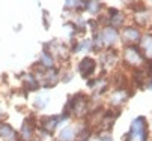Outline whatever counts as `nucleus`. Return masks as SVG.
<instances>
[{"instance_id": "obj_1", "label": "nucleus", "mask_w": 152, "mask_h": 141, "mask_svg": "<svg viewBox=\"0 0 152 141\" xmlns=\"http://www.w3.org/2000/svg\"><path fill=\"white\" fill-rule=\"evenodd\" d=\"M125 140L126 141H148V125L143 117H137L133 122L131 129L126 134Z\"/></svg>"}, {"instance_id": "obj_2", "label": "nucleus", "mask_w": 152, "mask_h": 141, "mask_svg": "<svg viewBox=\"0 0 152 141\" xmlns=\"http://www.w3.org/2000/svg\"><path fill=\"white\" fill-rule=\"evenodd\" d=\"M78 71L83 77H88V75H92L94 71H95V60L94 59H83L81 62L78 63Z\"/></svg>"}, {"instance_id": "obj_3", "label": "nucleus", "mask_w": 152, "mask_h": 141, "mask_svg": "<svg viewBox=\"0 0 152 141\" xmlns=\"http://www.w3.org/2000/svg\"><path fill=\"white\" fill-rule=\"evenodd\" d=\"M125 59H126V62L137 65L143 57H142V54H140L139 48H137V47H134V45H131V47H128V48L125 50Z\"/></svg>"}, {"instance_id": "obj_4", "label": "nucleus", "mask_w": 152, "mask_h": 141, "mask_svg": "<svg viewBox=\"0 0 152 141\" xmlns=\"http://www.w3.org/2000/svg\"><path fill=\"white\" fill-rule=\"evenodd\" d=\"M59 119H60V117H48V119H44V120L41 122L42 129H44L45 132H51V131L56 128V125L60 122Z\"/></svg>"}, {"instance_id": "obj_5", "label": "nucleus", "mask_w": 152, "mask_h": 141, "mask_svg": "<svg viewBox=\"0 0 152 141\" xmlns=\"http://www.w3.org/2000/svg\"><path fill=\"white\" fill-rule=\"evenodd\" d=\"M139 38H140V33L137 29H133V27H126L125 32H124V39H126V41L129 42H136L139 41Z\"/></svg>"}, {"instance_id": "obj_6", "label": "nucleus", "mask_w": 152, "mask_h": 141, "mask_svg": "<svg viewBox=\"0 0 152 141\" xmlns=\"http://www.w3.org/2000/svg\"><path fill=\"white\" fill-rule=\"evenodd\" d=\"M0 137L2 138H5V140H9V138H15V132H14V129L9 126V125H6V123H0Z\"/></svg>"}, {"instance_id": "obj_7", "label": "nucleus", "mask_w": 152, "mask_h": 141, "mask_svg": "<svg viewBox=\"0 0 152 141\" xmlns=\"http://www.w3.org/2000/svg\"><path fill=\"white\" fill-rule=\"evenodd\" d=\"M74 138V132L71 128H66V129H63L62 134H60V140L62 141H71Z\"/></svg>"}, {"instance_id": "obj_8", "label": "nucleus", "mask_w": 152, "mask_h": 141, "mask_svg": "<svg viewBox=\"0 0 152 141\" xmlns=\"http://www.w3.org/2000/svg\"><path fill=\"white\" fill-rule=\"evenodd\" d=\"M99 141H112V138H110V137H101Z\"/></svg>"}]
</instances>
